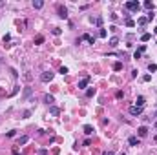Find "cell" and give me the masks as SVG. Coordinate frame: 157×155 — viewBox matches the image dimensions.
<instances>
[{"label": "cell", "mask_w": 157, "mask_h": 155, "mask_svg": "<svg viewBox=\"0 0 157 155\" xmlns=\"http://www.w3.org/2000/svg\"><path fill=\"white\" fill-rule=\"evenodd\" d=\"M128 111H130V115H133V117H139V115L143 113V108L133 104V106H130V108H128Z\"/></svg>", "instance_id": "obj_1"}, {"label": "cell", "mask_w": 157, "mask_h": 155, "mask_svg": "<svg viewBox=\"0 0 157 155\" xmlns=\"http://www.w3.org/2000/svg\"><path fill=\"white\" fill-rule=\"evenodd\" d=\"M81 40H86L88 44H95V37H91V35H88V33H84V35L77 40V44H81Z\"/></svg>", "instance_id": "obj_2"}, {"label": "cell", "mask_w": 157, "mask_h": 155, "mask_svg": "<svg viewBox=\"0 0 157 155\" xmlns=\"http://www.w3.org/2000/svg\"><path fill=\"white\" fill-rule=\"evenodd\" d=\"M89 80H91V77H89V75H86L84 78H81V80H79V86H77V88H79V90H84V88L89 84Z\"/></svg>", "instance_id": "obj_3"}, {"label": "cell", "mask_w": 157, "mask_h": 155, "mask_svg": "<svg viewBox=\"0 0 157 155\" xmlns=\"http://www.w3.org/2000/svg\"><path fill=\"white\" fill-rule=\"evenodd\" d=\"M53 77H55V75L51 73V71H44V73L40 75V80H42V82H49V80H53Z\"/></svg>", "instance_id": "obj_4"}, {"label": "cell", "mask_w": 157, "mask_h": 155, "mask_svg": "<svg viewBox=\"0 0 157 155\" xmlns=\"http://www.w3.org/2000/svg\"><path fill=\"white\" fill-rule=\"evenodd\" d=\"M124 7H126V9H132V11H139L141 4H139V2H126V4H124Z\"/></svg>", "instance_id": "obj_5"}, {"label": "cell", "mask_w": 157, "mask_h": 155, "mask_svg": "<svg viewBox=\"0 0 157 155\" xmlns=\"http://www.w3.org/2000/svg\"><path fill=\"white\" fill-rule=\"evenodd\" d=\"M57 11H59V16H60V18H68V9L64 6L59 4V6H57Z\"/></svg>", "instance_id": "obj_6"}, {"label": "cell", "mask_w": 157, "mask_h": 155, "mask_svg": "<svg viewBox=\"0 0 157 155\" xmlns=\"http://www.w3.org/2000/svg\"><path fill=\"white\" fill-rule=\"evenodd\" d=\"M49 113L57 117V115H60V108H57V106H49Z\"/></svg>", "instance_id": "obj_7"}, {"label": "cell", "mask_w": 157, "mask_h": 155, "mask_svg": "<svg viewBox=\"0 0 157 155\" xmlns=\"http://www.w3.org/2000/svg\"><path fill=\"white\" fill-rule=\"evenodd\" d=\"M137 133H139V137H146V135H148V128H146V126H141L139 130H137Z\"/></svg>", "instance_id": "obj_8"}, {"label": "cell", "mask_w": 157, "mask_h": 155, "mask_svg": "<svg viewBox=\"0 0 157 155\" xmlns=\"http://www.w3.org/2000/svg\"><path fill=\"white\" fill-rule=\"evenodd\" d=\"M128 144H130V146H139L141 141H139L137 137H130V139H128Z\"/></svg>", "instance_id": "obj_9"}, {"label": "cell", "mask_w": 157, "mask_h": 155, "mask_svg": "<svg viewBox=\"0 0 157 155\" xmlns=\"http://www.w3.org/2000/svg\"><path fill=\"white\" fill-rule=\"evenodd\" d=\"M27 141H29V137H27V135H22V137H18V141H17V144H18V146H22V144H26Z\"/></svg>", "instance_id": "obj_10"}, {"label": "cell", "mask_w": 157, "mask_h": 155, "mask_svg": "<svg viewBox=\"0 0 157 155\" xmlns=\"http://www.w3.org/2000/svg\"><path fill=\"white\" fill-rule=\"evenodd\" d=\"M44 102L51 106V104H53V102H55V97H53V95H46V97H44Z\"/></svg>", "instance_id": "obj_11"}, {"label": "cell", "mask_w": 157, "mask_h": 155, "mask_svg": "<svg viewBox=\"0 0 157 155\" xmlns=\"http://www.w3.org/2000/svg\"><path fill=\"white\" fill-rule=\"evenodd\" d=\"M137 104L135 106H141V108H144V97L143 95H139V97H137V100H135Z\"/></svg>", "instance_id": "obj_12"}, {"label": "cell", "mask_w": 157, "mask_h": 155, "mask_svg": "<svg viewBox=\"0 0 157 155\" xmlns=\"http://www.w3.org/2000/svg\"><path fill=\"white\" fill-rule=\"evenodd\" d=\"M110 46H111V48H115V46H117V44H119V38H117V37H111V38H110Z\"/></svg>", "instance_id": "obj_13"}, {"label": "cell", "mask_w": 157, "mask_h": 155, "mask_svg": "<svg viewBox=\"0 0 157 155\" xmlns=\"http://www.w3.org/2000/svg\"><path fill=\"white\" fill-rule=\"evenodd\" d=\"M42 6H44V2H42V0H33V7H35V9H40Z\"/></svg>", "instance_id": "obj_14"}, {"label": "cell", "mask_w": 157, "mask_h": 155, "mask_svg": "<svg viewBox=\"0 0 157 155\" xmlns=\"http://www.w3.org/2000/svg\"><path fill=\"white\" fill-rule=\"evenodd\" d=\"M82 130H84V133H86V135H91V133H93V128L89 126V124H86V126L82 128Z\"/></svg>", "instance_id": "obj_15"}, {"label": "cell", "mask_w": 157, "mask_h": 155, "mask_svg": "<svg viewBox=\"0 0 157 155\" xmlns=\"http://www.w3.org/2000/svg\"><path fill=\"white\" fill-rule=\"evenodd\" d=\"M150 38H152V35H150V33H143V37H141V40H143V42H148Z\"/></svg>", "instance_id": "obj_16"}, {"label": "cell", "mask_w": 157, "mask_h": 155, "mask_svg": "<svg viewBox=\"0 0 157 155\" xmlns=\"http://www.w3.org/2000/svg\"><path fill=\"white\" fill-rule=\"evenodd\" d=\"M123 69V62H115L113 64V71H121Z\"/></svg>", "instance_id": "obj_17"}, {"label": "cell", "mask_w": 157, "mask_h": 155, "mask_svg": "<svg viewBox=\"0 0 157 155\" xmlns=\"http://www.w3.org/2000/svg\"><path fill=\"white\" fill-rule=\"evenodd\" d=\"M42 42H44V37H42V35L35 37V44H42Z\"/></svg>", "instance_id": "obj_18"}, {"label": "cell", "mask_w": 157, "mask_h": 155, "mask_svg": "<svg viewBox=\"0 0 157 155\" xmlns=\"http://www.w3.org/2000/svg\"><path fill=\"white\" fill-rule=\"evenodd\" d=\"M148 71H150V73L157 71V64H148Z\"/></svg>", "instance_id": "obj_19"}, {"label": "cell", "mask_w": 157, "mask_h": 155, "mask_svg": "<svg viewBox=\"0 0 157 155\" xmlns=\"http://www.w3.org/2000/svg\"><path fill=\"white\" fill-rule=\"evenodd\" d=\"M93 95H95V88H89L86 91V97H93Z\"/></svg>", "instance_id": "obj_20"}, {"label": "cell", "mask_w": 157, "mask_h": 155, "mask_svg": "<svg viewBox=\"0 0 157 155\" xmlns=\"http://www.w3.org/2000/svg\"><path fill=\"white\" fill-rule=\"evenodd\" d=\"M146 16H141V18H139V20H137V24H139V26H144V24H146Z\"/></svg>", "instance_id": "obj_21"}, {"label": "cell", "mask_w": 157, "mask_h": 155, "mask_svg": "<svg viewBox=\"0 0 157 155\" xmlns=\"http://www.w3.org/2000/svg\"><path fill=\"white\" fill-rule=\"evenodd\" d=\"M51 33H53L55 37H59V35L62 33V29H60V28H53V31H51Z\"/></svg>", "instance_id": "obj_22"}, {"label": "cell", "mask_w": 157, "mask_h": 155, "mask_svg": "<svg viewBox=\"0 0 157 155\" xmlns=\"http://www.w3.org/2000/svg\"><path fill=\"white\" fill-rule=\"evenodd\" d=\"M144 7H146V9H153V4H152L150 0H146V2H144Z\"/></svg>", "instance_id": "obj_23"}, {"label": "cell", "mask_w": 157, "mask_h": 155, "mask_svg": "<svg viewBox=\"0 0 157 155\" xmlns=\"http://www.w3.org/2000/svg\"><path fill=\"white\" fill-rule=\"evenodd\" d=\"M126 26H128V28H133V26H135V22L130 20V18H126Z\"/></svg>", "instance_id": "obj_24"}, {"label": "cell", "mask_w": 157, "mask_h": 155, "mask_svg": "<svg viewBox=\"0 0 157 155\" xmlns=\"http://www.w3.org/2000/svg\"><path fill=\"white\" fill-rule=\"evenodd\" d=\"M91 22H95L97 26H102V18H101V16H97L95 20H91Z\"/></svg>", "instance_id": "obj_25"}, {"label": "cell", "mask_w": 157, "mask_h": 155, "mask_svg": "<svg viewBox=\"0 0 157 155\" xmlns=\"http://www.w3.org/2000/svg\"><path fill=\"white\" fill-rule=\"evenodd\" d=\"M106 35H108L106 29H101V31H99V37H101V38H106Z\"/></svg>", "instance_id": "obj_26"}, {"label": "cell", "mask_w": 157, "mask_h": 155, "mask_svg": "<svg viewBox=\"0 0 157 155\" xmlns=\"http://www.w3.org/2000/svg\"><path fill=\"white\" fill-rule=\"evenodd\" d=\"M59 71H60L62 75H66V73H68V68H66V66H62V68H60V69H59Z\"/></svg>", "instance_id": "obj_27"}, {"label": "cell", "mask_w": 157, "mask_h": 155, "mask_svg": "<svg viewBox=\"0 0 157 155\" xmlns=\"http://www.w3.org/2000/svg\"><path fill=\"white\" fill-rule=\"evenodd\" d=\"M143 80H144V82H150V80H152V75H144Z\"/></svg>", "instance_id": "obj_28"}, {"label": "cell", "mask_w": 157, "mask_h": 155, "mask_svg": "<svg viewBox=\"0 0 157 155\" xmlns=\"http://www.w3.org/2000/svg\"><path fill=\"white\" fill-rule=\"evenodd\" d=\"M24 95H26V97H29V95H31V88H26V91H24Z\"/></svg>", "instance_id": "obj_29"}, {"label": "cell", "mask_w": 157, "mask_h": 155, "mask_svg": "<svg viewBox=\"0 0 157 155\" xmlns=\"http://www.w3.org/2000/svg\"><path fill=\"white\" fill-rule=\"evenodd\" d=\"M133 58H141V51H135L133 53Z\"/></svg>", "instance_id": "obj_30"}, {"label": "cell", "mask_w": 157, "mask_h": 155, "mask_svg": "<svg viewBox=\"0 0 157 155\" xmlns=\"http://www.w3.org/2000/svg\"><path fill=\"white\" fill-rule=\"evenodd\" d=\"M13 155H20V151H18V148H17V146L13 148Z\"/></svg>", "instance_id": "obj_31"}, {"label": "cell", "mask_w": 157, "mask_h": 155, "mask_svg": "<svg viewBox=\"0 0 157 155\" xmlns=\"http://www.w3.org/2000/svg\"><path fill=\"white\" fill-rule=\"evenodd\" d=\"M46 153H48L46 150H40V151H38V155H46Z\"/></svg>", "instance_id": "obj_32"}, {"label": "cell", "mask_w": 157, "mask_h": 155, "mask_svg": "<svg viewBox=\"0 0 157 155\" xmlns=\"http://www.w3.org/2000/svg\"><path fill=\"white\" fill-rule=\"evenodd\" d=\"M102 155H115L113 151H106V153H102Z\"/></svg>", "instance_id": "obj_33"}, {"label": "cell", "mask_w": 157, "mask_h": 155, "mask_svg": "<svg viewBox=\"0 0 157 155\" xmlns=\"http://www.w3.org/2000/svg\"><path fill=\"white\" fill-rule=\"evenodd\" d=\"M153 31H155V33H157V28H155V29H153Z\"/></svg>", "instance_id": "obj_34"}, {"label": "cell", "mask_w": 157, "mask_h": 155, "mask_svg": "<svg viewBox=\"0 0 157 155\" xmlns=\"http://www.w3.org/2000/svg\"><path fill=\"white\" fill-rule=\"evenodd\" d=\"M155 128H157V122H155Z\"/></svg>", "instance_id": "obj_35"}, {"label": "cell", "mask_w": 157, "mask_h": 155, "mask_svg": "<svg viewBox=\"0 0 157 155\" xmlns=\"http://www.w3.org/2000/svg\"><path fill=\"white\" fill-rule=\"evenodd\" d=\"M155 44H157V42H155Z\"/></svg>", "instance_id": "obj_36"}]
</instances>
